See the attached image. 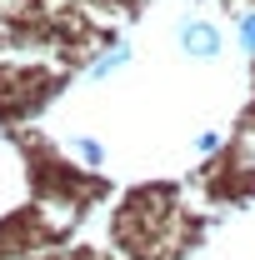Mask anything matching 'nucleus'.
<instances>
[{"label":"nucleus","instance_id":"obj_1","mask_svg":"<svg viewBox=\"0 0 255 260\" xmlns=\"http://www.w3.org/2000/svg\"><path fill=\"white\" fill-rule=\"evenodd\" d=\"M180 45L190 50L195 60H215L220 55V30L210 20H180Z\"/></svg>","mask_w":255,"mask_h":260},{"label":"nucleus","instance_id":"obj_2","mask_svg":"<svg viewBox=\"0 0 255 260\" xmlns=\"http://www.w3.org/2000/svg\"><path fill=\"white\" fill-rule=\"evenodd\" d=\"M125 60H130V50H125V45H115L110 55H100V60L90 65V75H95V80H105L110 70H120V65H125Z\"/></svg>","mask_w":255,"mask_h":260},{"label":"nucleus","instance_id":"obj_3","mask_svg":"<svg viewBox=\"0 0 255 260\" xmlns=\"http://www.w3.org/2000/svg\"><path fill=\"white\" fill-rule=\"evenodd\" d=\"M240 45H245V55H255V10L240 15Z\"/></svg>","mask_w":255,"mask_h":260},{"label":"nucleus","instance_id":"obj_4","mask_svg":"<svg viewBox=\"0 0 255 260\" xmlns=\"http://www.w3.org/2000/svg\"><path fill=\"white\" fill-rule=\"evenodd\" d=\"M75 155L90 160V165H100V145H95V140H75Z\"/></svg>","mask_w":255,"mask_h":260}]
</instances>
